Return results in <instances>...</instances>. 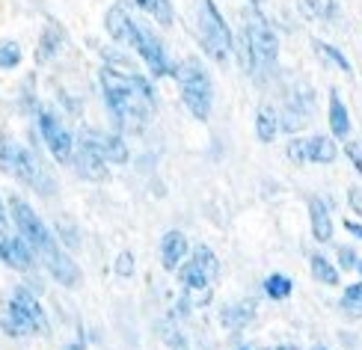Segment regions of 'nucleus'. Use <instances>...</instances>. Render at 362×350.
I'll use <instances>...</instances> for the list:
<instances>
[{
  "instance_id": "f257e3e1",
  "label": "nucleus",
  "mask_w": 362,
  "mask_h": 350,
  "mask_svg": "<svg viewBox=\"0 0 362 350\" xmlns=\"http://www.w3.org/2000/svg\"><path fill=\"white\" fill-rule=\"evenodd\" d=\"M101 89L116 125L125 131H143L146 119L155 110V93L148 81L137 78V74H119L113 69H101Z\"/></svg>"
},
{
  "instance_id": "f03ea898",
  "label": "nucleus",
  "mask_w": 362,
  "mask_h": 350,
  "mask_svg": "<svg viewBox=\"0 0 362 350\" xmlns=\"http://www.w3.org/2000/svg\"><path fill=\"white\" fill-rule=\"evenodd\" d=\"M0 170L9 173L12 178L24 181L27 187H33L39 193H54V181L48 178V173H45V166L36 161L33 151H27L24 146H18L12 140V136H0Z\"/></svg>"
},
{
  "instance_id": "7ed1b4c3",
  "label": "nucleus",
  "mask_w": 362,
  "mask_h": 350,
  "mask_svg": "<svg viewBox=\"0 0 362 350\" xmlns=\"http://www.w3.org/2000/svg\"><path fill=\"white\" fill-rule=\"evenodd\" d=\"M178 89H181V98H185L187 110L205 122L211 116V104H214V93H211V78L205 74V69L196 63V59H185L178 69H173Z\"/></svg>"
},
{
  "instance_id": "20e7f679",
  "label": "nucleus",
  "mask_w": 362,
  "mask_h": 350,
  "mask_svg": "<svg viewBox=\"0 0 362 350\" xmlns=\"http://www.w3.org/2000/svg\"><path fill=\"white\" fill-rule=\"evenodd\" d=\"M9 214L15 220V229H18V235L24 238V243L42 258V262L59 250L54 235L48 232V226L39 220V214L21 199V196H12V199H9Z\"/></svg>"
},
{
  "instance_id": "39448f33",
  "label": "nucleus",
  "mask_w": 362,
  "mask_h": 350,
  "mask_svg": "<svg viewBox=\"0 0 362 350\" xmlns=\"http://www.w3.org/2000/svg\"><path fill=\"white\" fill-rule=\"evenodd\" d=\"M199 42L208 57L217 59V63H226V57L232 51V33L223 21V15L217 12L214 0H199Z\"/></svg>"
},
{
  "instance_id": "423d86ee",
  "label": "nucleus",
  "mask_w": 362,
  "mask_h": 350,
  "mask_svg": "<svg viewBox=\"0 0 362 350\" xmlns=\"http://www.w3.org/2000/svg\"><path fill=\"white\" fill-rule=\"evenodd\" d=\"M217 270H220V262L208 247H196L193 258L181 267V282H185V288L190 294H199L196 303H208L211 300L208 291H211V282L217 279Z\"/></svg>"
},
{
  "instance_id": "0eeeda50",
  "label": "nucleus",
  "mask_w": 362,
  "mask_h": 350,
  "mask_svg": "<svg viewBox=\"0 0 362 350\" xmlns=\"http://www.w3.org/2000/svg\"><path fill=\"white\" fill-rule=\"evenodd\" d=\"M244 36L250 42V51L255 66H274L276 63V54H279V39L274 33V27L264 21V15L259 9H250L247 12V27H244Z\"/></svg>"
},
{
  "instance_id": "6e6552de",
  "label": "nucleus",
  "mask_w": 362,
  "mask_h": 350,
  "mask_svg": "<svg viewBox=\"0 0 362 350\" xmlns=\"http://www.w3.org/2000/svg\"><path fill=\"white\" fill-rule=\"evenodd\" d=\"M312 113H315V93L306 83H297L294 93L288 95V104H285V116L279 122V131H300Z\"/></svg>"
},
{
  "instance_id": "1a4fd4ad",
  "label": "nucleus",
  "mask_w": 362,
  "mask_h": 350,
  "mask_svg": "<svg viewBox=\"0 0 362 350\" xmlns=\"http://www.w3.org/2000/svg\"><path fill=\"white\" fill-rule=\"evenodd\" d=\"M134 45H137L143 63L148 66V71H152L155 78H167V74L173 71L167 54H163V45L158 42V36H155L148 27H140V24H137V36H134Z\"/></svg>"
},
{
  "instance_id": "9d476101",
  "label": "nucleus",
  "mask_w": 362,
  "mask_h": 350,
  "mask_svg": "<svg viewBox=\"0 0 362 350\" xmlns=\"http://www.w3.org/2000/svg\"><path fill=\"white\" fill-rule=\"evenodd\" d=\"M39 128H42V136H45V143H48V148H51V155L57 158V161H71V155H74V140H71V134L63 128V122H59L57 116H51V113H42L39 116Z\"/></svg>"
},
{
  "instance_id": "9b49d317",
  "label": "nucleus",
  "mask_w": 362,
  "mask_h": 350,
  "mask_svg": "<svg viewBox=\"0 0 362 350\" xmlns=\"http://www.w3.org/2000/svg\"><path fill=\"white\" fill-rule=\"evenodd\" d=\"M74 166H78V173L86 178V181H104L107 178V161L98 155V148L93 143H86L81 136V146L74 151Z\"/></svg>"
},
{
  "instance_id": "f8f14e48",
  "label": "nucleus",
  "mask_w": 362,
  "mask_h": 350,
  "mask_svg": "<svg viewBox=\"0 0 362 350\" xmlns=\"http://www.w3.org/2000/svg\"><path fill=\"white\" fill-rule=\"evenodd\" d=\"M104 27H107L110 39L122 42V45H134V36H137V24L131 21V15H128V9L122 4L110 6L107 18H104Z\"/></svg>"
},
{
  "instance_id": "ddd939ff",
  "label": "nucleus",
  "mask_w": 362,
  "mask_h": 350,
  "mask_svg": "<svg viewBox=\"0 0 362 350\" xmlns=\"http://www.w3.org/2000/svg\"><path fill=\"white\" fill-rule=\"evenodd\" d=\"M83 140H86V143H93L104 161H110V163H125V161H128V146L122 143V136L86 131V134H83Z\"/></svg>"
},
{
  "instance_id": "4468645a",
  "label": "nucleus",
  "mask_w": 362,
  "mask_h": 350,
  "mask_svg": "<svg viewBox=\"0 0 362 350\" xmlns=\"http://www.w3.org/2000/svg\"><path fill=\"white\" fill-rule=\"evenodd\" d=\"M0 258L21 273H27L33 267V250L24 243V238H9V235L0 238Z\"/></svg>"
},
{
  "instance_id": "2eb2a0df",
  "label": "nucleus",
  "mask_w": 362,
  "mask_h": 350,
  "mask_svg": "<svg viewBox=\"0 0 362 350\" xmlns=\"http://www.w3.org/2000/svg\"><path fill=\"white\" fill-rule=\"evenodd\" d=\"M45 267H48V270H51V276H54L59 285H66V288H74V285L81 282V270H78V264H74L63 250H57L54 255L45 258Z\"/></svg>"
},
{
  "instance_id": "dca6fc26",
  "label": "nucleus",
  "mask_w": 362,
  "mask_h": 350,
  "mask_svg": "<svg viewBox=\"0 0 362 350\" xmlns=\"http://www.w3.org/2000/svg\"><path fill=\"white\" fill-rule=\"evenodd\" d=\"M12 303L21 309V315L27 317V324L33 327V332H48V317H45V309L39 306V300L33 294L24 291V288H18L15 297H12Z\"/></svg>"
},
{
  "instance_id": "f3484780",
  "label": "nucleus",
  "mask_w": 362,
  "mask_h": 350,
  "mask_svg": "<svg viewBox=\"0 0 362 350\" xmlns=\"http://www.w3.org/2000/svg\"><path fill=\"white\" fill-rule=\"evenodd\" d=\"M185 252H187V238L181 232L173 229L160 238V264L167 270H175L181 264V258H185Z\"/></svg>"
},
{
  "instance_id": "a211bd4d",
  "label": "nucleus",
  "mask_w": 362,
  "mask_h": 350,
  "mask_svg": "<svg viewBox=\"0 0 362 350\" xmlns=\"http://www.w3.org/2000/svg\"><path fill=\"white\" fill-rule=\"evenodd\" d=\"M336 143L324 134H315L312 140H303V158L312 163H333L336 161Z\"/></svg>"
},
{
  "instance_id": "6ab92c4d",
  "label": "nucleus",
  "mask_w": 362,
  "mask_h": 350,
  "mask_svg": "<svg viewBox=\"0 0 362 350\" xmlns=\"http://www.w3.org/2000/svg\"><path fill=\"white\" fill-rule=\"evenodd\" d=\"M309 220H312V235H315V240L327 243L329 238H333V217H329L324 199H312V202H309Z\"/></svg>"
},
{
  "instance_id": "aec40b11",
  "label": "nucleus",
  "mask_w": 362,
  "mask_h": 350,
  "mask_svg": "<svg viewBox=\"0 0 362 350\" xmlns=\"http://www.w3.org/2000/svg\"><path fill=\"white\" fill-rule=\"evenodd\" d=\"M329 128H333V134L339 136H348L351 134V116H348V110H344V101H341V95L336 93H329Z\"/></svg>"
},
{
  "instance_id": "412c9836",
  "label": "nucleus",
  "mask_w": 362,
  "mask_h": 350,
  "mask_svg": "<svg viewBox=\"0 0 362 350\" xmlns=\"http://www.w3.org/2000/svg\"><path fill=\"white\" fill-rule=\"evenodd\" d=\"M0 327H4V332L12 339H21V336H30V332H33V327L27 324V317L21 315V309L15 306L12 300H9V309L4 312V317H0Z\"/></svg>"
},
{
  "instance_id": "4be33fe9",
  "label": "nucleus",
  "mask_w": 362,
  "mask_h": 350,
  "mask_svg": "<svg viewBox=\"0 0 362 350\" xmlns=\"http://www.w3.org/2000/svg\"><path fill=\"white\" fill-rule=\"evenodd\" d=\"M279 134V116L274 107H262L255 113V136H259L262 143H274Z\"/></svg>"
},
{
  "instance_id": "5701e85b",
  "label": "nucleus",
  "mask_w": 362,
  "mask_h": 350,
  "mask_svg": "<svg viewBox=\"0 0 362 350\" xmlns=\"http://www.w3.org/2000/svg\"><path fill=\"white\" fill-rule=\"evenodd\" d=\"M255 315V303L252 300H244V303H235V306L229 309H223V324L229 327V329H238V327H244L250 324V317Z\"/></svg>"
},
{
  "instance_id": "b1692460",
  "label": "nucleus",
  "mask_w": 362,
  "mask_h": 350,
  "mask_svg": "<svg viewBox=\"0 0 362 350\" xmlns=\"http://www.w3.org/2000/svg\"><path fill=\"white\" fill-rule=\"evenodd\" d=\"M59 45H63V33H59V30L51 24L42 33V42H39V48H36V59H39V63H48V59L59 51Z\"/></svg>"
},
{
  "instance_id": "393cba45",
  "label": "nucleus",
  "mask_w": 362,
  "mask_h": 350,
  "mask_svg": "<svg viewBox=\"0 0 362 350\" xmlns=\"http://www.w3.org/2000/svg\"><path fill=\"white\" fill-rule=\"evenodd\" d=\"M137 6L146 9L160 27H170L173 24V6H170V0H137Z\"/></svg>"
},
{
  "instance_id": "a878e982",
  "label": "nucleus",
  "mask_w": 362,
  "mask_h": 350,
  "mask_svg": "<svg viewBox=\"0 0 362 350\" xmlns=\"http://www.w3.org/2000/svg\"><path fill=\"white\" fill-rule=\"evenodd\" d=\"M309 264H312V276L315 279H321L324 285H339V270L329 264L324 255H312Z\"/></svg>"
},
{
  "instance_id": "bb28decb",
  "label": "nucleus",
  "mask_w": 362,
  "mask_h": 350,
  "mask_svg": "<svg viewBox=\"0 0 362 350\" xmlns=\"http://www.w3.org/2000/svg\"><path fill=\"white\" fill-rule=\"evenodd\" d=\"M264 294L270 300H285L291 294V279L282 276V273H270V276L264 279Z\"/></svg>"
},
{
  "instance_id": "cd10ccee",
  "label": "nucleus",
  "mask_w": 362,
  "mask_h": 350,
  "mask_svg": "<svg viewBox=\"0 0 362 350\" xmlns=\"http://www.w3.org/2000/svg\"><path fill=\"white\" fill-rule=\"evenodd\" d=\"M341 312L344 315H351V317H362V282H356V285H351L348 291L341 294Z\"/></svg>"
},
{
  "instance_id": "c85d7f7f",
  "label": "nucleus",
  "mask_w": 362,
  "mask_h": 350,
  "mask_svg": "<svg viewBox=\"0 0 362 350\" xmlns=\"http://www.w3.org/2000/svg\"><path fill=\"white\" fill-rule=\"evenodd\" d=\"M300 9H303V15H309V18H333L336 12V4L333 0H300Z\"/></svg>"
},
{
  "instance_id": "c756f323",
  "label": "nucleus",
  "mask_w": 362,
  "mask_h": 350,
  "mask_svg": "<svg viewBox=\"0 0 362 350\" xmlns=\"http://www.w3.org/2000/svg\"><path fill=\"white\" fill-rule=\"evenodd\" d=\"M18 63H21V45L15 39H4V42H0V69L9 71Z\"/></svg>"
},
{
  "instance_id": "7c9ffc66",
  "label": "nucleus",
  "mask_w": 362,
  "mask_h": 350,
  "mask_svg": "<svg viewBox=\"0 0 362 350\" xmlns=\"http://www.w3.org/2000/svg\"><path fill=\"white\" fill-rule=\"evenodd\" d=\"M315 51H318V54L327 59L329 66H336L339 71H344V74L351 71V63L341 57V51H336V48H333V45H327V42H315Z\"/></svg>"
},
{
  "instance_id": "2f4dec72",
  "label": "nucleus",
  "mask_w": 362,
  "mask_h": 350,
  "mask_svg": "<svg viewBox=\"0 0 362 350\" xmlns=\"http://www.w3.org/2000/svg\"><path fill=\"white\" fill-rule=\"evenodd\" d=\"M116 273L119 276H131L134 273V255L125 250V252H119V258H116Z\"/></svg>"
},
{
  "instance_id": "473e14b6",
  "label": "nucleus",
  "mask_w": 362,
  "mask_h": 350,
  "mask_svg": "<svg viewBox=\"0 0 362 350\" xmlns=\"http://www.w3.org/2000/svg\"><path fill=\"white\" fill-rule=\"evenodd\" d=\"M348 158L354 161V166H356L359 175H362V146L359 143H348Z\"/></svg>"
},
{
  "instance_id": "72a5a7b5",
  "label": "nucleus",
  "mask_w": 362,
  "mask_h": 350,
  "mask_svg": "<svg viewBox=\"0 0 362 350\" xmlns=\"http://www.w3.org/2000/svg\"><path fill=\"white\" fill-rule=\"evenodd\" d=\"M285 155H288L294 163H300V161H306L303 158V143L300 140H294V143H288V148H285Z\"/></svg>"
},
{
  "instance_id": "f704fd0d",
  "label": "nucleus",
  "mask_w": 362,
  "mask_h": 350,
  "mask_svg": "<svg viewBox=\"0 0 362 350\" xmlns=\"http://www.w3.org/2000/svg\"><path fill=\"white\" fill-rule=\"evenodd\" d=\"M348 196H351V208H354L356 214L362 217V193H359V187H351V190H348Z\"/></svg>"
},
{
  "instance_id": "c9c22d12",
  "label": "nucleus",
  "mask_w": 362,
  "mask_h": 350,
  "mask_svg": "<svg viewBox=\"0 0 362 350\" xmlns=\"http://www.w3.org/2000/svg\"><path fill=\"white\" fill-rule=\"evenodd\" d=\"M339 258H341V267H344V270H351V267L356 264V255H354V250H348V247L339 252Z\"/></svg>"
},
{
  "instance_id": "e433bc0d",
  "label": "nucleus",
  "mask_w": 362,
  "mask_h": 350,
  "mask_svg": "<svg viewBox=\"0 0 362 350\" xmlns=\"http://www.w3.org/2000/svg\"><path fill=\"white\" fill-rule=\"evenodd\" d=\"M9 235V217H6V208H4V199H0V238Z\"/></svg>"
},
{
  "instance_id": "4c0bfd02",
  "label": "nucleus",
  "mask_w": 362,
  "mask_h": 350,
  "mask_svg": "<svg viewBox=\"0 0 362 350\" xmlns=\"http://www.w3.org/2000/svg\"><path fill=\"white\" fill-rule=\"evenodd\" d=\"M63 350H86V344H83V342H69Z\"/></svg>"
},
{
  "instance_id": "58836bf2",
  "label": "nucleus",
  "mask_w": 362,
  "mask_h": 350,
  "mask_svg": "<svg viewBox=\"0 0 362 350\" xmlns=\"http://www.w3.org/2000/svg\"><path fill=\"white\" fill-rule=\"evenodd\" d=\"M344 226H348V232H354V235L362 238V226H356V223H344Z\"/></svg>"
},
{
  "instance_id": "ea45409f",
  "label": "nucleus",
  "mask_w": 362,
  "mask_h": 350,
  "mask_svg": "<svg viewBox=\"0 0 362 350\" xmlns=\"http://www.w3.org/2000/svg\"><path fill=\"white\" fill-rule=\"evenodd\" d=\"M274 350H300V347H297V344H276Z\"/></svg>"
},
{
  "instance_id": "a19ab883",
  "label": "nucleus",
  "mask_w": 362,
  "mask_h": 350,
  "mask_svg": "<svg viewBox=\"0 0 362 350\" xmlns=\"http://www.w3.org/2000/svg\"><path fill=\"white\" fill-rule=\"evenodd\" d=\"M238 350H262V347H252V344H244V347H238Z\"/></svg>"
},
{
  "instance_id": "79ce46f5",
  "label": "nucleus",
  "mask_w": 362,
  "mask_h": 350,
  "mask_svg": "<svg viewBox=\"0 0 362 350\" xmlns=\"http://www.w3.org/2000/svg\"><path fill=\"white\" fill-rule=\"evenodd\" d=\"M356 270H359V273H362V258H359V262H356Z\"/></svg>"
},
{
  "instance_id": "37998d69",
  "label": "nucleus",
  "mask_w": 362,
  "mask_h": 350,
  "mask_svg": "<svg viewBox=\"0 0 362 350\" xmlns=\"http://www.w3.org/2000/svg\"><path fill=\"white\" fill-rule=\"evenodd\" d=\"M315 350H327V347H315Z\"/></svg>"
}]
</instances>
